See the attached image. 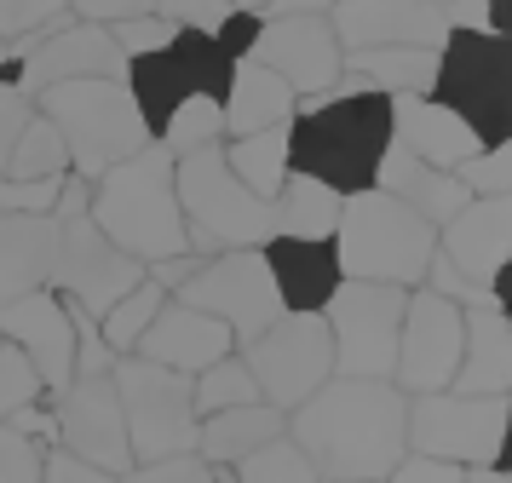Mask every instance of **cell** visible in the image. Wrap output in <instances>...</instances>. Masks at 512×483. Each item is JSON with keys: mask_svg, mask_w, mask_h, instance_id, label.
Instances as JSON below:
<instances>
[{"mask_svg": "<svg viewBox=\"0 0 512 483\" xmlns=\"http://www.w3.org/2000/svg\"><path fill=\"white\" fill-rule=\"evenodd\" d=\"M409 391L369 374H328L323 386L288 409V432L323 478H392L397 455L409 449L403 432Z\"/></svg>", "mask_w": 512, "mask_h": 483, "instance_id": "obj_1", "label": "cell"}, {"mask_svg": "<svg viewBox=\"0 0 512 483\" xmlns=\"http://www.w3.org/2000/svg\"><path fill=\"white\" fill-rule=\"evenodd\" d=\"M392 144V92L363 87L340 69L328 92L294 98L288 115V167L317 173L334 190H363L380 173V156Z\"/></svg>", "mask_w": 512, "mask_h": 483, "instance_id": "obj_2", "label": "cell"}, {"mask_svg": "<svg viewBox=\"0 0 512 483\" xmlns=\"http://www.w3.org/2000/svg\"><path fill=\"white\" fill-rule=\"evenodd\" d=\"M87 213H93V225L121 253H133L144 265L190 248L185 213H179V190H173V150H162L156 138L98 173L93 196H87Z\"/></svg>", "mask_w": 512, "mask_h": 483, "instance_id": "obj_3", "label": "cell"}, {"mask_svg": "<svg viewBox=\"0 0 512 483\" xmlns=\"http://www.w3.org/2000/svg\"><path fill=\"white\" fill-rule=\"evenodd\" d=\"M334 253H340V276L420 288V276L438 253V225L420 219L409 202H397L392 190L363 184V190H346V202H340Z\"/></svg>", "mask_w": 512, "mask_h": 483, "instance_id": "obj_4", "label": "cell"}, {"mask_svg": "<svg viewBox=\"0 0 512 483\" xmlns=\"http://www.w3.org/2000/svg\"><path fill=\"white\" fill-rule=\"evenodd\" d=\"M173 190H179V213L190 230V253H202V259L219 248H259L265 236H277L271 196H254L231 173L225 138L173 156Z\"/></svg>", "mask_w": 512, "mask_h": 483, "instance_id": "obj_5", "label": "cell"}, {"mask_svg": "<svg viewBox=\"0 0 512 483\" xmlns=\"http://www.w3.org/2000/svg\"><path fill=\"white\" fill-rule=\"evenodd\" d=\"M35 110L64 133L70 173H81L87 184H93L110 161L133 156V150L150 144V127H144L139 104H133L127 81H116V75H75V81H52V87L35 92Z\"/></svg>", "mask_w": 512, "mask_h": 483, "instance_id": "obj_6", "label": "cell"}, {"mask_svg": "<svg viewBox=\"0 0 512 483\" xmlns=\"http://www.w3.org/2000/svg\"><path fill=\"white\" fill-rule=\"evenodd\" d=\"M432 98L466 115V127L484 144L512 138V41L489 29H449L438 41Z\"/></svg>", "mask_w": 512, "mask_h": 483, "instance_id": "obj_7", "label": "cell"}, {"mask_svg": "<svg viewBox=\"0 0 512 483\" xmlns=\"http://www.w3.org/2000/svg\"><path fill=\"white\" fill-rule=\"evenodd\" d=\"M110 380H116V397H121L133 466L156 460V455H173V449H196V420L202 414H196L185 368H167L156 357L121 351L116 363H110Z\"/></svg>", "mask_w": 512, "mask_h": 483, "instance_id": "obj_8", "label": "cell"}, {"mask_svg": "<svg viewBox=\"0 0 512 483\" xmlns=\"http://www.w3.org/2000/svg\"><path fill=\"white\" fill-rule=\"evenodd\" d=\"M507 420H512V391L443 386V391H409L403 432H409V449L461 460V466H484V460H501Z\"/></svg>", "mask_w": 512, "mask_h": 483, "instance_id": "obj_9", "label": "cell"}, {"mask_svg": "<svg viewBox=\"0 0 512 483\" xmlns=\"http://www.w3.org/2000/svg\"><path fill=\"white\" fill-rule=\"evenodd\" d=\"M403 299H409V288H397V282H369V276H340L334 282V294L323 299V322L328 340H334V374L392 380Z\"/></svg>", "mask_w": 512, "mask_h": 483, "instance_id": "obj_10", "label": "cell"}, {"mask_svg": "<svg viewBox=\"0 0 512 483\" xmlns=\"http://www.w3.org/2000/svg\"><path fill=\"white\" fill-rule=\"evenodd\" d=\"M242 363L265 403L294 409L334 374V340H328L323 311H277L259 334L242 340Z\"/></svg>", "mask_w": 512, "mask_h": 483, "instance_id": "obj_11", "label": "cell"}, {"mask_svg": "<svg viewBox=\"0 0 512 483\" xmlns=\"http://www.w3.org/2000/svg\"><path fill=\"white\" fill-rule=\"evenodd\" d=\"M231 64L236 58L213 41L208 29H173V41L167 46L127 58V92H133V104H139L150 138H156V127L167 121V110H173L179 98H190V92H213V98H225Z\"/></svg>", "mask_w": 512, "mask_h": 483, "instance_id": "obj_12", "label": "cell"}, {"mask_svg": "<svg viewBox=\"0 0 512 483\" xmlns=\"http://www.w3.org/2000/svg\"><path fill=\"white\" fill-rule=\"evenodd\" d=\"M173 299L202 305L208 317H219L236 334V345L248 340V334H259V328L282 311V294H277V282H271L265 248H219V253H208V259L173 288Z\"/></svg>", "mask_w": 512, "mask_h": 483, "instance_id": "obj_13", "label": "cell"}, {"mask_svg": "<svg viewBox=\"0 0 512 483\" xmlns=\"http://www.w3.org/2000/svg\"><path fill=\"white\" fill-rule=\"evenodd\" d=\"M461 363V305L409 288L403 322H397V357H392V386L397 391H443Z\"/></svg>", "mask_w": 512, "mask_h": 483, "instance_id": "obj_14", "label": "cell"}, {"mask_svg": "<svg viewBox=\"0 0 512 483\" xmlns=\"http://www.w3.org/2000/svg\"><path fill=\"white\" fill-rule=\"evenodd\" d=\"M248 58H259L265 69H277L282 81L294 87V98H311V92H328L340 81V35L328 12H277V18L259 23Z\"/></svg>", "mask_w": 512, "mask_h": 483, "instance_id": "obj_15", "label": "cell"}, {"mask_svg": "<svg viewBox=\"0 0 512 483\" xmlns=\"http://www.w3.org/2000/svg\"><path fill=\"white\" fill-rule=\"evenodd\" d=\"M58 443H70L75 455H87L104 478H133V449H127V420L110 368L104 374H75L58 391Z\"/></svg>", "mask_w": 512, "mask_h": 483, "instance_id": "obj_16", "label": "cell"}, {"mask_svg": "<svg viewBox=\"0 0 512 483\" xmlns=\"http://www.w3.org/2000/svg\"><path fill=\"white\" fill-rule=\"evenodd\" d=\"M0 340H12L41 374V391H58L75 380V317L58 288H29V294L0 299Z\"/></svg>", "mask_w": 512, "mask_h": 483, "instance_id": "obj_17", "label": "cell"}, {"mask_svg": "<svg viewBox=\"0 0 512 483\" xmlns=\"http://www.w3.org/2000/svg\"><path fill=\"white\" fill-rule=\"evenodd\" d=\"M75 75H116V81H127V52L116 46L110 23L64 18L18 58V87L29 98L41 87H52V81H75Z\"/></svg>", "mask_w": 512, "mask_h": 483, "instance_id": "obj_18", "label": "cell"}, {"mask_svg": "<svg viewBox=\"0 0 512 483\" xmlns=\"http://www.w3.org/2000/svg\"><path fill=\"white\" fill-rule=\"evenodd\" d=\"M438 253L478 288H501L512 253V196H466L438 225Z\"/></svg>", "mask_w": 512, "mask_h": 483, "instance_id": "obj_19", "label": "cell"}, {"mask_svg": "<svg viewBox=\"0 0 512 483\" xmlns=\"http://www.w3.org/2000/svg\"><path fill=\"white\" fill-rule=\"evenodd\" d=\"M328 23L351 46H438L449 35L438 0H328Z\"/></svg>", "mask_w": 512, "mask_h": 483, "instance_id": "obj_20", "label": "cell"}, {"mask_svg": "<svg viewBox=\"0 0 512 483\" xmlns=\"http://www.w3.org/2000/svg\"><path fill=\"white\" fill-rule=\"evenodd\" d=\"M133 351H139V357H156V363H167V368L196 374V368H208L213 357L236 351V334L219 317H208L202 305H185V299L167 294L162 305H156V317H150V328L139 334Z\"/></svg>", "mask_w": 512, "mask_h": 483, "instance_id": "obj_21", "label": "cell"}, {"mask_svg": "<svg viewBox=\"0 0 512 483\" xmlns=\"http://www.w3.org/2000/svg\"><path fill=\"white\" fill-rule=\"evenodd\" d=\"M392 144L415 150L432 167H461L472 150H484V138L466 127V115L438 104L432 92H392Z\"/></svg>", "mask_w": 512, "mask_h": 483, "instance_id": "obj_22", "label": "cell"}, {"mask_svg": "<svg viewBox=\"0 0 512 483\" xmlns=\"http://www.w3.org/2000/svg\"><path fill=\"white\" fill-rule=\"evenodd\" d=\"M265 265L282 294V311H323V299L340 282V253L334 236H265Z\"/></svg>", "mask_w": 512, "mask_h": 483, "instance_id": "obj_23", "label": "cell"}, {"mask_svg": "<svg viewBox=\"0 0 512 483\" xmlns=\"http://www.w3.org/2000/svg\"><path fill=\"white\" fill-rule=\"evenodd\" d=\"M455 391H512V317L501 305H466L461 311V363Z\"/></svg>", "mask_w": 512, "mask_h": 483, "instance_id": "obj_24", "label": "cell"}, {"mask_svg": "<svg viewBox=\"0 0 512 483\" xmlns=\"http://www.w3.org/2000/svg\"><path fill=\"white\" fill-rule=\"evenodd\" d=\"M58 219L52 213H0V299L52 282Z\"/></svg>", "mask_w": 512, "mask_h": 483, "instance_id": "obj_25", "label": "cell"}, {"mask_svg": "<svg viewBox=\"0 0 512 483\" xmlns=\"http://www.w3.org/2000/svg\"><path fill=\"white\" fill-rule=\"evenodd\" d=\"M374 184L392 190L397 202H409L420 219H432V225H443V219L466 202V184L455 179V167H432V161H420L415 150H403V144H386Z\"/></svg>", "mask_w": 512, "mask_h": 483, "instance_id": "obj_26", "label": "cell"}, {"mask_svg": "<svg viewBox=\"0 0 512 483\" xmlns=\"http://www.w3.org/2000/svg\"><path fill=\"white\" fill-rule=\"evenodd\" d=\"M219 104H225V138H236V133H254V127H271V121H288L294 115V87L259 58H236Z\"/></svg>", "mask_w": 512, "mask_h": 483, "instance_id": "obj_27", "label": "cell"}, {"mask_svg": "<svg viewBox=\"0 0 512 483\" xmlns=\"http://www.w3.org/2000/svg\"><path fill=\"white\" fill-rule=\"evenodd\" d=\"M282 426H288V409L265 403V397H248V403H231V409L202 414V420H196V449H202L208 460H219V466H236L254 443L277 437Z\"/></svg>", "mask_w": 512, "mask_h": 483, "instance_id": "obj_28", "label": "cell"}, {"mask_svg": "<svg viewBox=\"0 0 512 483\" xmlns=\"http://www.w3.org/2000/svg\"><path fill=\"white\" fill-rule=\"evenodd\" d=\"M340 202H346V190H334V184L317 179V173L288 167L282 184H277V196H271V213H277L282 236H334Z\"/></svg>", "mask_w": 512, "mask_h": 483, "instance_id": "obj_29", "label": "cell"}, {"mask_svg": "<svg viewBox=\"0 0 512 483\" xmlns=\"http://www.w3.org/2000/svg\"><path fill=\"white\" fill-rule=\"evenodd\" d=\"M346 75H357L363 87L380 92H432V75H438V46H351Z\"/></svg>", "mask_w": 512, "mask_h": 483, "instance_id": "obj_30", "label": "cell"}, {"mask_svg": "<svg viewBox=\"0 0 512 483\" xmlns=\"http://www.w3.org/2000/svg\"><path fill=\"white\" fill-rule=\"evenodd\" d=\"M225 161H231V173L254 196H277L282 173H288V121H271V127L225 138Z\"/></svg>", "mask_w": 512, "mask_h": 483, "instance_id": "obj_31", "label": "cell"}, {"mask_svg": "<svg viewBox=\"0 0 512 483\" xmlns=\"http://www.w3.org/2000/svg\"><path fill=\"white\" fill-rule=\"evenodd\" d=\"M0 173H6V179H58V173H70L64 133L35 110L24 127H18V138H12V150H6V167H0Z\"/></svg>", "mask_w": 512, "mask_h": 483, "instance_id": "obj_32", "label": "cell"}, {"mask_svg": "<svg viewBox=\"0 0 512 483\" xmlns=\"http://www.w3.org/2000/svg\"><path fill=\"white\" fill-rule=\"evenodd\" d=\"M162 299H167L162 282L139 276L127 294L110 299V305H104V311L93 317V322H98V334H104V345H110L116 357H121V351H133V345H139V334L150 328V317H156V305H162Z\"/></svg>", "mask_w": 512, "mask_h": 483, "instance_id": "obj_33", "label": "cell"}, {"mask_svg": "<svg viewBox=\"0 0 512 483\" xmlns=\"http://www.w3.org/2000/svg\"><path fill=\"white\" fill-rule=\"evenodd\" d=\"M231 472L242 483H305V478H323V472H317V460L294 443V432H288V426H282L277 437L254 443V449L231 466Z\"/></svg>", "mask_w": 512, "mask_h": 483, "instance_id": "obj_34", "label": "cell"}, {"mask_svg": "<svg viewBox=\"0 0 512 483\" xmlns=\"http://www.w3.org/2000/svg\"><path fill=\"white\" fill-rule=\"evenodd\" d=\"M213 138H225V104H219L213 92L179 98V104L167 110V121L156 127V144L173 150V156H185V150H196V144H213Z\"/></svg>", "mask_w": 512, "mask_h": 483, "instance_id": "obj_35", "label": "cell"}, {"mask_svg": "<svg viewBox=\"0 0 512 483\" xmlns=\"http://www.w3.org/2000/svg\"><path fill=\"white\" fill-rule=\"evenodd\" d=\"M190 397H196V414H213V409H231V403L259 397V386L248 374V363H242V351H225V357H213L208 368L190 374Z\"/></svg>", "mask_w": 512, "mask_h": 483, "instance_id": "obj_36", "label": "cell"}, {"mask_svg": "<svg viewBox=\"0 0 512 483\" xmlns=\"http://www.w3.org/2000/svg\"><path fill=\"white\" fill-rule=\"evenodd\" d=\"M455 179L466 184V196H512V138L507 144H484L455 167Z\"/></svg>", "mask_w": 512, "mask_h": 483, "instance_id": "obj_37", "label": "cell"}, {"mask_svg": "<svg viewBox=\"0 0 512 483\" xmlns=\"http://www.w3.org/2000/svg\"><path fill=\"white\" fill-rule=\"evenodd\" d=\"M41 397L47 391H41V374L29 368V357L12 340H0V420L12 409H24V403H41Z\"/></svg>", "mask_w": 512, "mask_h": 483, "instance_id": "obj_38", "label": "cell"}, {"mask_svg": "<svg viewBox=\"0 0 512 483\" xmlns=\"http://www.w3.org/2000/svg\"><path fill=\"white\" fill-rule=\"evenodd\" d=\"M75 18L70 0H0V35H47Z\"/></svg>", "mask_w": 512, "mask_h": 483, "instance_id": "obj_39", "label": "cell"}, {"mask_svg": "<svg viewBox=\"0 0 512 483\" xmlns=\"http://www.w3.org/2000/svg\"><path fill=\"white\" fill-rule=\"evenodd\" d=\"M173 29H179V23L162 18V12H133V18H116V23H110V35H116V46L127 52V58L167 46V41H173Z\"/></svg>", "mask_w": 512, "mask_h": 483, "instance_id": "obj_40", "label": "cell"}, {"mask_svg": "<svg viewBox=\"0 0 512 483\" xmlns=\"http://www.w3.org/2000/svg\"><path fill=\"white\" fill-rule=\"evenodd\" d=\"M41 449H47V443H35V437L18 432L12 420H0V478L6 483L41 478Z\"/></svg>", "mask_w": 512, "mask_h": 483, "instance_id": "obj_41", "label": "cell"}, {"mask_svg": "<svg viewBox=\"0 0 512 483\" xmlns=\"http://www.w3.org/2000/svg\"><path fill=\"white\" fill-rule=\"evenodd\" d=\"M64 190V173L58 179H6L0 173V213H52Z\"/></svg>", "mask_w": 512, "mask_h": 483, "instance_id": "obj_42", "label": "cell"}, {"mask_svg": "<svg viewBox=\"0 0 512 483\" xmlns=\"http://www.w3.org/2000/svg\"><path fill=\"white\" fill-rule=\"evenodd\" d=\"M392 478H403V483H461L466 466L461 460H443V455H426V449H403L397 466H392Z\"/></svg>", "mask_w": 512, "mask_h": 483, "instance_id": "obj_43", "label": "cell"}, {"mask_svg": "<svg viewBox=\"0 0 512 483\" xmlns=\"http://www.w3.org/2000/svg\"><path fill=\"white\" fill-rule=\"evenodd\" d=\"M29 115H35V98L18 87V75L12 81L0 75V167H6V150H12V138H18V127H24Z\"/></svg>", "mask_w": 512, "mask_h": 483, "instance_id": "obj_44", "label": "cell"}, {"mask_svg": "<svg viewBox=\"0 0 512 483\" xmlns=\"http://www.w3.org/2000/svg\"><path fill=\"white\" fill-rule=\"evenodd\" d=\"M156 12L173 18L179 29H219L225 12H231V0H156Z\"/></svg>", "mask_w": 512, "mask_h": 483, "instance_id": "obj_45", "label": "cell"}, {"mask_svg": "<svg viewBox=\"0 0 512 483\" xmlns=\"http://www.w3.org/2000/svg\"><path fill=\"white\" fill-rule=\"evenodd\" d=\"M70 12L93 23H116V18H133V12H156V0H70Z\"/></svg>", "mask_w": 512, "mask_h": 483, "instance_id": "obj_46", "label": "cell"}, {"mask_svg": "<svg viewBox=\"0 0 512 483\" xmlns=\"http://www.w3.org/2000/svg\"><path fill=\"white\" fill-rule=\"evenodd\" d=\"M449 29H489V0H438Z\"/></svg>", "mask_w": 512, "mask_h": 483, "instance_id": "obj_47", "label": "cell"}, {"mask_svg": "<svg viewBox=\"0 0 512 483\" xmlns=\"http://www.w3.org/2000/svg\"><path fill=\"white\" fill-rule=\"evenodd\" d=\"M259 12L265 18H277V12H328V0H265Z\"/></svg>", "mask_w": 512, "mask_h": 483, "instance_id": "obj_48", "label": "cell"}, {"mask_svg": "<svg viewBox=\"0 0 512 483\" xmlns=\"http://www.w3.org/2000/svg\"><path fill=\"white\" fill-rule=\"evenodd\" d=\"M231 6H242V12H259V6H265V0H231Z\"/></svg>", "mask_w": 512, "mask_h": 483, "instance_id": "obj_49", "label": "cell"}]
</instances>
